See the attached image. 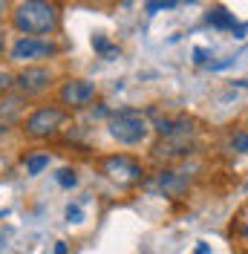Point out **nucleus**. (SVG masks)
I'll return each mask as SVG.
<instances>
[{
  "label": "nucleus",
  "instance_id": "nucleus-20",
  "mask_svg": "<svg viewBox=\"0 0 248 254\" xmlns=\"http://www.w3.org/2000/svg\"><path fill=\"white\" fill-rule=\"evenodd\" d=\"M205 55H208L205 49H196V64H205Z\"/></svg>",
  "mask_w": 248,
  "mask_h": 254
},
{
  "label": "nucleus",
  "instance_id": "nucleus-1",
  "mask_svg": "<svg viewBox=\"0 0 248 254\" xmlns=\"http://www.w3.org/2000/svg\"><path fill=\"white\" fill-rule=\"evenodd\" d=\"M12 17V29L20 35H35V38H47L61 29V6L58 0H20L15 9L9 12Z\"/></svg>",
  "mask_w": 248,
  "mask_h": 254
},
{
  "label": "nucleus",
  "instance_id": "nucleus-12",
  "mask_svg": "<svg viewBox=\"0 0 248 254\" xmlns=\"http://www.w3.org/2000/svg\"><path fill=\"white\" fill-rule=\"evenodd\" d=\"M58 185H61V188H75L78 185L75 171H72V168H61V171H58Z\"/></svg>",
  "mask_w": 248,
  "mask_h": 254
},
{
  "label": "nucleus",
  "instance_id": "nucleus-10",
  "mask_svg": "<svg viewBox=\"0 0 248 254\" xmlns=\"http://www.w3.org/2000/svg\"><path fill=\"white\" fill-rule=\"evenodd\" d=\"M156 182L162 185L165 193H179V190L187 185V179H185V176H179L176 171H162V174L156 176Z\"/></svg>",
  "mask_w": 248,
  "mask_h": 254
},
{
  "label": "nucleus",
  "instance_id": "nucleus-19",
  "mask_svg": "<svg viewBox=\"0 0 248 254\" xmlns=\"http://www.w3.org/2000/svg\"><path fill=\"white\" fill-rule=\"evenodd\" d=\"M9 15V0H0V17Z\"/></svg>",
  "mask_w": 248,
  "mask_h": 254
},
{
  "label": "nucleus",
  "instance_id": "nucleus-21",
  "mask_svg": "<svg viewBox=\"0 0 248 254\" xmlns=\"http://www.w3.org/2000/svg\"><path fill=\"white\" fill-rule=\"evenodd\" d=\"M55 254H66V246H63V243H58V246H55Z\"/></svg>",
  "mask_w": 248,
  "mask_h": 254
},
{
  "label": "nucleus",
  "instance_id": "nucleus-8",
  "mask_svg": "<svg viewBox=\"0 0 248 254\" xmlns=\"http://www.w3.org/2000/svg\"><path fill=\"white\" fill-rule=\"evenodd\" d=\"M26 101L20 93H9L0 98V136L12 133L15 127H20L23 122V113H26Z\"/></svg>",
  "mask_w": 248,
  "mask_h": 254
},
{
  "label": "nucleus",
  "instance_id": "nucleus-17",
  "mask_svg": "<svg viewBox=\"0 0 248 254\" xmlns=\"http://www.w3.org/2000/svg\"><path fill=\"white\" fill-rule=\"evenodd\" d=\"M66 220H69V222H78V220H81V208H78V205H69V208H66Z\"/></svg>",
  "mask_w": 248,
  "mask_h": 254
},
{
  "label": "nucleus",
  "instance_id": "nucleus-11",
  "mask_svg": "<svg viewBox=\"0 0 248 254\" xmlns=\"http://www.w3.org/2000/svg\"><path fill=\"white\" fill-rule=\"evenodd\" d=\"M47 168H49V156L47 153H32V156H26V174L29 176L44 174Z\"/></svg>",
  "mask_w": 248,
  "mask_h": 254
},
{
  "label": "nucleus",
  "instance_id": "nucleus-22",
  "mask_svg": "<svg viewBox=\"0 0 248 254\" xmlns=\"http://www.w3.org/2000/svg\"><path fill=\"white\" fill-rule=\"evenodd\" d=\"M187 3H193V0H187Z\"/></svg>",
  "mask_w": 248,
  "mask_h": 254
},
{
  "label": "nucleus",
  "instance_id": "nucleus-2",
  "mask_svg": "<svg viewBox=\"0 0 248 254\" xmlns=\"http://www.w3.org/2000/svg\"><path fill=\"white\" fill-rule=\"evenodd\" d=\"M69 122V113L58 107V104H41L20 122V130L23 136L32 139V142H44V139H52L58 136Z\"/></svg>",
  "mask_w": 248,
  "mask_h": 254
},
{
  "label": "nucleus",
  "instance_id": "nucleus-18",
  "mask_svg": "<svg viewBox=\"0 0 248 254\" xmlns=\"http://www.w3.org/2000/svg\"><path fill=\"white\" fill-rule=\"evenodd\" d=\"M6 49H9V35H6V29H0V58L6 55Z\"/></svg>",
  "mask_w": 248,
  "mask_h": 254
},
{
  "label": "nucleus",
  "instance_id": "nucleus-13",
  "mask_svg": "<svg viewBox=\"0 0 248 254\" xmlns=\"http://www.w3.org/2000/svg\"><path fill=\"white\" fill-rule=\"evenodd\" d=\"M15 90V75L12 72H6V69H0V98L3 95H9Z\"/></svg>",
  "mask_w": 248,
  "mask_h": 254
},
{
  "label": "nucleus",
  "instance_id": "nucleus-9",
  "mask_svg": "<svg viewBox=\"0 0 248 254\" xmlns=\"http://www.w3.org/2000/svg\"><path fill=\"white\" fill-rule=\"evenodd\" d=\"M205 20H208L211 26H217V29H237V17H234L231 12H225L222 6H214V9H208Z\"/></svg>",
  "mask_w": 248,
  "mask_h": 254
},
{
  "label": "nucleus",
  "instance_id": "nucleus-14",
  "mask_svg": "<svg viewBox=\"0 0 248 254\" xmlns=\"http://www.w3.org/2000/svg\"><path fill=\"white\" fill-rule=\"evenodd\" d=\"M93 47L98 49V52H101V55H104V58H113V55H116V52H119V49L113 47V44H107V41H104V38H101V35H95V38H93Z\"/></svg>",
  "mask_w": 248,
  "mask_h": 254
},
{
  "label": "nucleus",
  "instance_id": "nucleus-3",
  "mask_svg": "<svg viewBox=\"0 0 248 254\" xmlns=\"http://www.w3.org/2000/svg\"><path fill=\"white\" fill-rule=\"evenodd\" d=\"M107 130L119 144L133 147V144H141L147 139V133H150V119L139 110H119V113L110 116Z\"/></svg>",
  "mask_w": 248,
  "mask_h": 254
},
{
  "label": "nucleus",
  "instance_id": "nucleus-4",
  "mask_svg": "<svg viewBox=\"0 0 248 254\" xmlns=\"http://www.w3.org/2000/svg\"><path fill=\"white\" fill-rule=\"evenodd\" d=\"M101 171H104V176H107L113 185H119V188H133V185H139L141 179H144L141 165L130 156V153L104 156L101 159Z\"/></svg>",
  "mask_w": 248,
  "mask_h": 254
},
{
  "label": "nucleus",
  "instance_id": "nucleus-16",
  "mask_svg": "<svg viewBox=\"0 0 248 254\" xmlns=\"http://www.w3.org/2000/svg\"><path fill=\"white\" fill-rule=\"evenodd\" d=\"M176 0H150L147 3V12H156V9H171Z\"/></svg>",
  "mask_w": 248,
  "mask_h": 254
},
{
  "label": "nucleus",
  "instance_id": "nucleus-7",
  "mask_svg": "<svg viewBox=\"0 0 248 254\" xmlns=\"http://www.w3.org/2000/svg\"><path fill=\"white\" fill-rule=\"evenodd\" d=\"M95 84L87 78H69L63 81V87L58 90V101H61L63 110H84V107H90L95 98Z\"/></svg>",
  "mask_w": 248,
  "mask_h": 254
},
{
  "label": "nucleus",
  "instance_id": "nucleus-15",
  "mask_svg": "<svg viewBox=\"0 0 248 254\" xmlns=\"http://www.w3.org/2000/svg\"><path fill=\"white\" fill-rule=\"evenodd\" d=\"M231 147L237 150V153H248V133L246 130H240V133L231 136Z\"/></svg>",
  "mask_w": 248,
  "mask_h": 254
},
{
  "label": "nucleus",
  "instance_id": "nucleus-6",
  "mask_svg": "<svg viewBox=\"0 0 248 254\" xmlns=\"http://www.w3.org/2000/svg\"><path fill=\"white\" fill-rule=\"evenodd\" d=\"M55 84V72L44 66V64H26L20 72L15 75V90L23 98H35V95H44Z\"/></svg>",
  "mask_w": 248,
  "mask_h": 254
},
{
  "label": "nucleus",
  "instance_id": "nucleus-5",
  "mask_svg": "<svg viewBox=\"0 0 248 254\" xmlns=\"http://www.w3.org/2000/svg\"><path fill=\"white\" fill-rule=\"evenodd\" d=\"M61 52V47L49 38H35V35H20L15 44L9 47V58L17 64H38L47 61V58H55Z\"/></svg>",
  "mask_w": 248,
  "mask_h": 254
}]
</instances>
